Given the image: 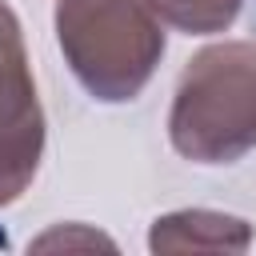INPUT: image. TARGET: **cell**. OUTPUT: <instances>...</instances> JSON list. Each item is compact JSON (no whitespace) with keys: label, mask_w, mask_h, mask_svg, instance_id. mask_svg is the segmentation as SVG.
I'll return each mask as SVG.
<instances>
[{"label":"cell","mask_w":256,"mask_h":256,"mask_svg":"<svg viewBox=\"0 0 256 256\" xmlns=\"http://www.w3.org/2000/svg\"><path fill=\"white\" fill-rule=\"evenodd\" d=\"M168 140L192 164H236L256 148V44L224 40L196 52L172 96Z\"/></svg>","instance_id":"cell-1"},{"label":"cell","mask_w":256,"mask_h":256,"mask_svg":"<svg viewBox=\"0 0 256 256\" xmlns=\"http://www.w3.org/2000/svg\"><path fill=\"white\" fill-rule=\"evenodd\" d=\"M248 244H252V224L248 220L228 216V212H208V208L168 212L148 232V248L152 252H188V248L244 252Z\"/></svg>","instance_id":"cell-4"},{"label":"cell","mask_w":256,"mask_h":256,"mask_svg":"<svg viewBox=\"0 0 256 256\" xmlns=\"http://www.w3.org/2000/svg\"><path fill=\"white\" fill-rule=\"evenodd\" d=\"M44 112L16 12L0 0V208L20 200L40 172Z\"/></svg>","instance_id":"cell-3"},{"label":"cell","mask_w":256,"mask_h":256,"mask_svg":"<svg viewBox=\"0 0 256 256\" xmlns=\"http://www.w3.org/2000/svg\"><path fill=\"white\" fill-rule=\"evenodd\" d=\"M56 40L88 96L124 104L164 56V20L152 0H56Z\"/></svg>","instance_id":"cell-2"},{"label":"cell","mask_w":256,"mask_h":256,"mask_svg":"<svg viewBox=\"0 0 256 256\" xmlns=\"http://www.w3.org/2000/svg\"><path fill=\"white\" fill-rule=\"evenodd\" d=\"M244 0H152L156 16L188 36H212L232 28Z\"/></svg>","instance_id":"cell-5"}]
</instances>
